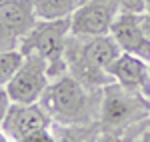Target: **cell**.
<instances>
[{
	"label": "cell",
	"mask_w": 150,
	"mask_h": 142,
	"mask_svg": "<svg viewBox=\"0 0 150 142\" xmlns=\"http://www.w3.org/2000/svg\"><path fill=\"white\" fill-rule=\"evenodd\" d=\"M102 90L84 86L72 74L52 78L38 100L54 124H92L98 122Z\"/></svg>",
	"instance_id": "obj_1"
},
{
	"label": "cell",
	"mask_w": 150,
	"mask_h": 142,
	"mask_svg": "<svg viewBox=\"0 0 150 142\" xmlns=\"http://www.w3.org/2000/svg\"><path fill=\"white\" fill-rule=\"evenodd\" d=\"M120 48L110 34L104 36H74L70 34L66 40V66L68 74L84 86L102 90L104 86L114 82L110 76V66L120 56Z\"/></svg>",
	"instance_id": "obj_2"
},
{
	"label": "cell",
	"mask_w": 150,
	"mask_h": 142,
	"mask_svg": "<svg viewBox=\"0 0 150 142\" xmlns=\"http://www.w3.org/2000/svg\"><path fill=\"white\" fill-rule=\"evenodd\" d=\"M150 120V98L130 92L120 84H108L102 88L98 124L102 134L118 136L132 142Z\"/></svg>",
	"instance_id": "obj_3"
},
{
	"label": "cell",
	"mask_w": 150,
	"mask_h": 142,
	"mask_svg": "<svg viewBox=\"0 0 150 142\" xmlns=\"http://www.w3.org/2000/svg\"><path fill=\"white\" fill-rule=\"evenodd\" d=\"M70 36V18H58V20H38L36 26L26 36L20 38L18 50L26 54H36L48 64L50 80L60 74H66V40Z\"/></svg>",
	"instance_id": "obj_4"
},
{
	"label": "cell",
	"mask_w": 150,
	"mask_h": 142,
	"mask_svg": "<svg viewBox=\"0 0 150 142\" xmlns=\"http://www.w3.org/2000/svg\"><path fill=\"white\" fill-rule=\"evenodd\" d=\"M48 84H50L48 64L36 54H26L16 74L4 88L12 102L32 104L42 98Z\"/></svg>",
	"instance_id": "obj_5"
},
{
	"label": "cell",
	"mask_w": 150,
	"mask_h": 142,
	"mask_svg": "<svg viewBox=\"0 0 150 142\" xmlns=\"http://www.w3.org/2000/svg\"><path fill=\"white\" fill-rule=\"evenodd\" d=\"M120 12L116 0H84L70 16V34L104 36L110 34L112 22Z\"/></svg>",
	"instance_id": "obj_6"
},
{
	"label": "cell",
	"mask_w": 150,
	"mask_h": 142,
	"mask_svg": "<svg viewBox=\"0 0 150 142\" xmlns=\"http://www.w3.org/2000/svg\"><path fill=\"white\" fill-rule=\"evenodd\" d=\"M110 36L118 44L120 52L136 56L150 64V36L144 30L142 14L120 10L116 20L112 22Z\"/></svg>",
	"instance_id": "obj_7"
},
{
	"label": "cell",
	"mask_w": 150,
	"mask_h": 142,
	"mask_svg": "<svg viewBox=\"0 0 150 142\" xmlns=\"http://www.w3.org/2000/svg\"><path fill=\"white\" fill-rule=\"evenodd\" d=\"M0 126L12 142H16L20 138H24L26 134H30V132L50 128L52 118L48 116V112L42 108L40 102H32V104L12 102Z\"/></svg>",
	"instance_id": "obj_8"
},
{
	"label": "cell",
	"mask_w": 150,
	"mask_h": 142,
	"mask_svg": "<svg viewBox=\"0 0 150 142\" xmlns=\"http://www.w3.org/2000/svg\"><path fill=\"white\" fill-rule=\"evenodd\" d=\"M108 72L114 78V82L120 84L122 88L150 98V64L148 62L122 52L114 60V64L110 66Z\"/></svg>",
	"instance_id": "obj_9"
},
{
	"label": "cell",
	"mask_w": 150,
	"mask_h": 142,
	"mask_svg": "<svg viewBox=\"0 0 150 142\" xmlns=\"http://www.w3.org/2000/svg\"><path fill=\"white\" fill-rule=\"evenodd\" d=\"M0 18L18 38L26 36L38 22L32 0H0Z\"/></svg>",
	"instance_id": "obj_10"
},
{
	"label": "cell",
	"mask_w": 150,
	"mask_h": 142,
	"mask_svg": "<svg viewBox=\"0 0 150 142\" xmlns=\"http://www.w3.org/2000/svg\"><path fill=\"white\" fill-rule=\"evenodd\" d=\"M54 134V142H98L100 138V124H54L50 126Z\"/></svg>",
	"instance_id": "obj_11"
},
{
	"label": "cell",
	"mask_w": 150,
	"mask_h": 142,
	"mask_svg": "<svg viewBox=\"0 0 150 142\" xmlns=\"http://www.w3.org/2000/svg\"><path fill=\"white\" fill-rule=\"evenodd\" d=\"M38 20H58L70 18L72 12L82 4V0H32Z\"/></svg>",
	"instance_id": "obj_12"
},
{
	"label": "cell",
	"mask_w": 150,
	"mask_h": 142,
	"mask_svg": "<svg viewBox=\"0 0 150 142\" xmlns=\"http://www.w3.org/2000/svg\"><path fill=\"white\" fill-rule=\"evenodd\" d=\"M22 60L24 56L20 50H10V52L0 54V88H4L12 80V76L18 70V66L22 64Z\"/></svg>",
	"instance_id": "obj_13"
},
{
	"label": "cell",
	"mask_w": 150,
	"mask_h": 142,
	"mask_svg": "<svg viewBox=\"0 0 150 142\" xmlns=\"http://www.w3.org/2000/svg\"><path fill=\"white\" fill-rule=\"evenodd\" d=\"M20 38L12 32V28L0 18V54L2 52H10V50H18Z\"/></svg>",
	"instance_id": "obj_14"
},
{
	"label": "cell",
	"mask_w": 150,
	"mask_h": 142,
	"mask_svg": "<svg viewBox=\"0 0 150 142\" xmlns=\"http://www.w3.org/2000/svg\"><path fill=\"white\" fill-rule=\"evenodd\" d=\"M16 142H54V134L50 128H42V130H36V132H30L26 134L24 138Z\"/></svg>",
	"instance_id": "obj_15"
},
{
	"label": "cell",
	"mask_w": 150,
	"mask_h": 142,
	"mask_svg": "<svg viewBox=\"0 0 150 142\" xmlns=\"http://www.w3.org/2000/svg\"><path fill=\"white\" fill-rule=\"evenodd\" d=\"M84 2V0H82ZM120 10L124 12H136V14H144V2L142 0H116Z\"/></svg>",
	"instance_id": "obj_16"
},
{
	"label": "cell",
	"mask_w": 150,
	"mask_h": 142,
	"mask_svg": "<svg viewBox=\"0 0 150 142\" xmlns=\"http://www.w3.org/2000/svg\"><path fill=\"white\" fill-rule=\"evenodd\" d=\"M10 104H12V100H10V96H8V92H6V88H0V124H2V120L6 116Z\"/></svg>",
	"instance_id": "obj_17"
},
{
	"label": "cell",
	"mask_w": 150,
	"mask_h": 142,
	"mask_svg": "<svg viewBox=\"0 0 150 142\" xmlns=\"http://www.w3.org/2000/svg\"><path fill=\"white\" fill-rule=\"evenodd\" d=\"M132 142H150V120H148V124L140 130V134L134 138Z\"/></svg>",
	"instance_id": "obj_18"
},
{
	"label": "cell",
	"mask_w": 150,
	"mask_h": 142,
	"mask_svg": "<svg viewBox=\"0 0 150 142\" xmlns=\"http://www.w3.org/2000/svg\"><path fill=\"white\" fill-rule=\"evenodd\" d=\"M98 142H124V140L118 138V136H110V134H100Z\"/></svg>",
	"instance_id": "obj_19"
},
{
	"label": "cell",
	"mask_w": 150,
	"mask_h": 142,
	"mask_svg": "<svg viewBox=\"0 0 150 142\" xmlns=\"http://www.w3.org/2000/svg\"><path fill=\"white\" fill-rule=\"evenodd\" d=\"M142 24H144V30L150 36V14H142Z\"/></svg>",
	"instance_id": "obj_20"
},
{
	"label": "cell",
	"mask_w": 150,
	"mask_h": 142,
	"mask_svg": "<svg viewBox=\"0 0 150 142\" xmlns=\"http://www.w3.org/2000/svg\"><path fill=\"white\" fill-rule=\"evenodd\" d=\"M0 142H12L8 136H6V132L2 130V126H0Z\"/></svg>",
	"instance_id": "obj_21"
},
{
	"label": "cell",
	"mask_w": 150,
	"mask_h": 142,
	"mask_svg": "<svg viewBox=\"0 0 150 142\" xmlns=\"http://www.w3.org/2000/svg\"><path fill=\"white\" fill-rule=\"evenodd\" d=\"M144 2V14H150V0H142Z\"/></svg>",
	"instance_id": "obj_22"
}]
</instances>
